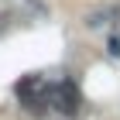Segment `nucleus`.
Here are the masks:
<instances>
[{"instance_id":"obj_1","label":"nucleus","mask_w":120,"mask_h":120,"mask_svg":"<svg viewBox=\"0 0 120 120\" xmlns=\"http://www.w3.org/2000/svg\"><path fill=\"white\" fill-rule=\"evenodd\" d=\"M79 86L72 82V79H65V82H58V89H55V110L62 113V117H75L79 113Z\"/></svg>"},{"instance_id":"obj_2","label":"nucleus","mask_w":120,"mask_h":120,"mask_svg":"<svg viewBox=\"0 0 120 120\" xmlns=\"http://www.w3.org/2000/svg\"><path fill=\"white\" fill-rule=\"evenodd\" d=\"M41 93H45V82L38 75H28L24 82H17V96L31 113H41Z\"/></svg>"}]
</instances>
